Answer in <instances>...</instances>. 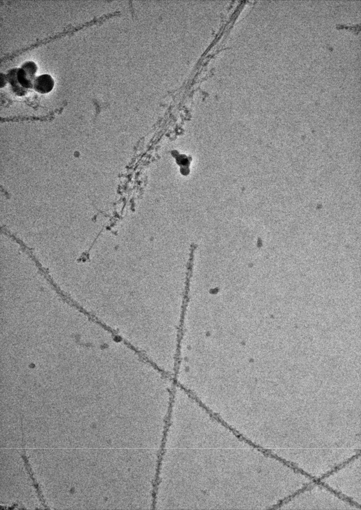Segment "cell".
I'll use <instances>...</instances> for the list:
<instances>
[{"label":"cell","instance_id":"obj_1","mask_svg":"<svg viewBox=\"0 0 361 510\" xmlns=\"http://www.w3.org/2000/svg\"><path fill=\"white\" fill-rule=\"evenodd\" d=\"M37 66L32 61H27L19 68L10 70L7 74V80L17 95L22 96L28 89L33 88L35 74Z\"/></svg>","mask_w":361,"mask_h":510},{"label":"cell","instance_id":"obj_2","mask_svg":"<svg viewBox=\"0 0 361 510\" xmlns=\"http://www.w3.org/2000/svg\"><path fill=\"white\" fill-rule=\"evenodd\" d=\"M174 399H171L170 401L167 415L165 419V425L164 427L163 438L162 439V442L161 445V448L160 452L158 456L157 460V466L156 468V472L155 474V479L153 483V493H157L158 490V486L160 483L159 475L160 473V470L162 466V462L163 460V456L165 453V447L166 442V438L167 436V432L169 430V427L171 425V418L172 416V412L173 407Z\"/></svg>","mask_w":361,"mask_h":510},{"label":"cell","instance_id":"obj_3","mask_svg":"<svg viewBox=\"0 0 361 510\" xmlns=\"http://www.w3.org/2000/svg\"><path fill=\"white\" fill-rule=\"evenodd\" d=\"M54 86V80L49 74H42L35 77L33 84V89L41 94L50 92Z\"/></svg>","mask_w":361,"mask_h":510}]
</instances>
